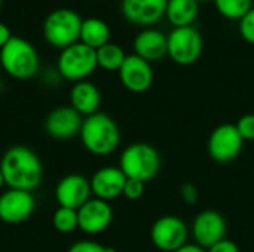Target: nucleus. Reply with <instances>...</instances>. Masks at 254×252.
<instances>
[{
  "mask_svg": "<svg viewBox=\"0 0 254 252\" xmlns=\"http://www.w3.org/2000/svg\"><path fill=\"white\" fill-rule=\"evenodd\" d=\"M79 229L86 235H100L109 229L113 220V209L109 202L91 198L77 209Z\"/></svg>",
  "mask_w": 254,
  "mask_h": 252,
  "instance_id": "obj_16",
  "label": "nucleus"
},
{
  "mask_svg": "<svg viewBox=\"0 0 254 252\" xmlns=\"http://www.w3.org/2000/svg\"><path fill=\"white\" fill-rule=\"evenodd\" d=\"M198 1L201 3V1H214V0H198Z\"/></svg>",
  "mask_w": 254,
  "mask_h": 252,
  "instance_id": "obj_34",
  "label": "nucleus"
},
{
  "mask_svg": "<svg viewBox=\"0 0 254 252\" xmlns=\"http://www.w3.org/2000/svg\"><path fill=\"white\" fill-rule=\"evenodd\" d=\"M95 52H97L98 67L106 70V71H119L124 61L127 59L125 50L119 45L112 43V42L106 43L104 46H101Z\"/></svg>",
  "mask_w": 254,
  "mask_h": 252,
  "instance_id": "obj_22",
  "label": "nucleus"
},
{
  "mask_svg": "<svg viewBox=\"0 0 254 252\" xmlns=\"http://www.w3.org/2000/svg\"><path fill=\"white\" fill-rule=\"evenodd\" d=\"M82 123L83 117L71 105H61L46 116L45 129L55 140H68L80 134Z\"/></svg>",
  "mask_w": 254,
  "mask_h": 252,
  "instance_id": "obj_15",
  "label": "nucleus"
},
{
  "mask_svg": "<svg viewBox=\"0 0 254 252\" xmlns=\"http://www.w3.org/2000/svg\"><path fill=\"white\" fill-rule=\"evenodd\" d=\"M240 34L247 43L254 45V7L240 19Z\"/></svg>",
  "mask_w": 254,
  "mask_h": 252,
  "instance_id": "obj_25",
  "label": "nucleus"
},
{
  "mask_svg": "<svg viewBox=\"0 0 254 252\" xmlns=\"http://www.w3.org/2000/svg\"><path fill=\"white\" fill-rule=\"evenodd\" d=\"M118 73L122 86L132 94H143L149 91L155 79L152 64L135 53L127 55V59Z\"/></svg>",
  "mask_w": 254,
  "mask_h": 252,
  "instance_id": "obj_11",
  "label": "nucleus"
},
{
  "mask_svg": "<svg viewBox=\"0 0 254 252\" xmlns=\"http://www.w3.org/2000/svg\"><path fill=\"white\" fill-rule=\"evenodd\" d=\"M91 181L80 174H68L55 187V199L60 206L79 209L91 199Z\"/></svg>",
  "mask_w": 254,
  "mask_h": 252,
  "instance_id": "obj_14",
  "label": "nucleus"
},
{
  "mask_svg": "<svg viewBox=\"0 0 254 252\" xmlns=\"http://www.w3.org/2000/svg\"><path fill=\"white\" fill-rule=\"evenodd\" d=\"M0 64L7 76L16 80H28L37 74L40 58L28 40L12 36L0 49Z\"/></svg>",
  "mask_w": 254,
  "mask_h": 252,
  "instance_id": "obj_3",
  "label": "nucleus"
},
{
  "mask_svg": "<svg viewBox=\"0 0 254 252\" xmlns=\"http://www.w3.org/2000/svg\"><path fill=\"white\" fill-rule=\"evenodd\" d=\"M3 186H4V178H3V174H1V171H0V190L3 189Z\"/></svg>",
  "mask_w": 254,
  "mask_h": 252,
  "instance_id": "obj_33",
  "label": "nucleus"
},
{
  "mask_svg": "<svg viewBox=\"0 0 254 252\" xmlns=\"http://www.w3.org/2000/svg\"><path fill=\"white\" fill-rule=\"evenodd\" d=\"M237 131L240 132L241 138L244 141H253L254 140V114H244L238 119L235 123Z\"/></svg>",
  "mask_w": 254,
  "mask_h": 252,
  "instance_id": "obj_26",
  "label": "nucleus"
},
{
  "mask_svg": "<svg viewBox=\"0 0 254 252\" xmlns=\"http://www.w3.org/2000/svg\"><path fill=\"white\" fill-rule=\"evenodd\" d=\"M79 137L83 147L94 156H109L121 144L118 123L101 111L83 119Z\"/></svg>",
  "mask_w": 254,
  "mask_h": 252,
  "instance_id": "obj_2",
  "label": "nucleus"
},
{
  "mask_svg": "<svg viewBox=\"0 0 254 252\" xmlns=\"http://www.w3.org/2000/svg\"><path fill=\"white\" fill-rule=\"evenodd\" d=\"M57 68L60 76L68 82L77 83L86 80L98 68L97 52L77 42L60 52Z\"/></svg>",
  "mask_w": 254,
  "mask_h": 252,
  "instance_id": "obj_6",
  "label": "nucleus"
},
{
  "mask_svg": "<svg viewBox=\"0 0 254 252\" xmlns=\"http://www.w3.org/2000/svg\"><path fill=\"white\" fill-rule=\"evenodd\" d=\"M0 171L7 189L33 192L43 178V166L39 156L28 147L13 146L4 151L0 160Z\"/></svg>",
  "mask_w": 254,
  "mask_h": 252,
  "instance_id": "obj_1",
  "label": "nucleus"
},
{
  "mask_svg": "<svg viewBox=\"0 0 254 252\" xmlns=\"http://www.w3.org/2000/svg\"><path fill=\"white\" fill-rule=\"evenodd\" d=\"M188 224L176 215L158 218L150 229L152 244L162 252H174L188 244Z\"/></svg>",
  "mask_w": 254,
  "mask_h": 252,
  "instance_id": "obj_8",
  "label": "nucleus"
},
{
  "mask_svg": "<svg viewBox=\"0 0 254 252\" xmlns=\"http://www.w3.org/2000/svg\"><path fill=\"white\" fill-rule=\"evenodd\" d=\"M180 198L186 205H195L198 202V198H199L196 186L193 183H185L180 187Z\"/></svg>",
  "mask_w": 254,
  "mask_h": 252,
  "instance_id": "obj_29",
  "label": "nucleus"
},
{
  "mask_svg": "<svg viewBox=\"0 0 254 252\" xmlns=\"http://www.w3.org/2000/svg\"><path fill=\"white\" fill-rule=\"evenodd\" d=\"M192 236L195 244L208 250L226 236V220L223 215L213 209L199 212L192 223Z\"/></svg>",
  "mask_w": 254,
  "mask_h": 252,
  "instance_id": "obj_12",
  "label": "nucleus"
},
{
  "mask_svg": "<svg viewBox=\"0 0 254 252\" xmlns=\"http://www.w3.org/2000/svg\"><path fill=\"white\" fill-rule=\"evenodd\" d=\"M52 226L57 232L68 235L79 229V217L77 211L71 208L58 206V209L52 215Z\"/></svg>",
  "mask_w": 254,
  "mask_h": 252,
  "instance_id": "obj_24",
  "label": "nucleus"
},
{
  "mask_svg": "<svg viewBox=\"0 0 254 252\" xmlns=\"http://www.w3.org/2000/svg\"><path fill=\"white\" fill-rule=\"evenodd\" d=\"M199 13L198 0H168L165 18L173 28L190 27L196 21Z\"/></svg>",
  "mask_w": 254,
  "mask_h": 252,
  "instance_id": "obj_20",
  "label": "nucleus"
},
{
  "mask_svg": "<svg viewBox=\"0 0 254 252\" xmlns=\"http://www.w3.org/2000/svg\"><path fill=\"white\" fill-rule=\"evenodd\" d=\"M174 252H207V250L201 248L196 244H186L185 247H182L180 250H177V251Z\"/></svg>",
  "mask_w": 254,
  "mask_h": 252,
  "instance_id": "obj_32",
  "label": "nucleus"
},
{
  "mask_svg": "<svg viewBox=\"0 0 254 252\" xmlns=\"http://www.w3.org/2000/svg\"><path fill=\"white\" fill-rule=\"evenodd\" d=\"M101 104L100 89L89 80H82L70 89V105L83 117L98 113Z\"/></svg>",
  "mask_w": 254,
  "mask_h": 252,
  "instance_id": "obj_19",
  "label": "nucleus"
},
{
  "mask_svg": "<svg viewBox=\"0 0 254 252\" xmlns=\"http://www.w3.org/2000/svg\"><path fill=\"white\" fill-rule=\"evenodd\" d=\"M89 181L92 195L97 199L110 202L124 195L127 177L119 166H104L98 169Z\"/></svg>",
  "mask_w": 254,
  "mask_h": 252,
  "instance_id": "obj_17",
  "label": "nucleus"
},
{
  "mask_svg": "<svg viewBox=\"0 0 254 252\" xmlns=\"http://www.w3.org/2000/svg\"><path fill=\"white\" fill-rule=\"evenodd\" d=\"M244 146V140L235 125L223 123L217 126L208 138V154L219 163H228L238 157Z\"/></svg>",
  "mask_w": 254,
  "mask_h": 252,
  "instance_id": "obj_9",
  "label": "nucleus"
},
{
  "mask_svg": "<svg viewBox=\"0 0 254 252\" xmlns=\"http://www.w3.org/2000/svg\"><path fill=\"white\" fill-rule=\"evenodd\" d=\"M67 252H116L112 248H107L94 241H80L73 244Z\"/></svg>",
  "mask_w": 254,
  "mask_h": 252,
  "instance_id": "obj_28",
  "label": "nucleus"
},
{
  "mask_svg": "<svg viewBox=\"0 0 254 252\" xmlns=\"http://www.w3.org/2000/svg\"><path fill=\"white\" fill-rule=\"evenodd\" d=\"M10 37H12L10 28H9L4 22L0 21V49L10 40Z\"/></svg>",
  "mask_w": 254,
  "mask_h": 252,
  "instance_id": "obj_31",
  "label": "nucleus"
},
{
  "mask_svg": "<svg viewBox=\"0 0 254 252\" xmlns=\"http://www.w3.org/2000/svg\"><path fill=\"white\" fill-rule=\"evenodd\" d=\"M132 46H134L135 55L146 59L147 62H155L167 56L168 40L162 31L153 27H149V28L141 30L135 36Z\"/></svg>",
  "mask_w": 254,
  "mask_h": 252,
  "instance_id": "obj_18",
  "label": "nucleus"
},
{
  "mask_svg": "<svg viewBox=\"0 0 254 252\" xmlns=\"http://www.w3.org/2000/svg\"><path fill=\"white\" fill-rule=\"evenodd\" d=\"M119 168L127 178L147 183L158 175L161 169V156L153 146L147 143H134L121 153Z\"/></svg>",
  "mask_w": 254,
  "mask_h": 252,
  "instance_id": "obj_4",
  "label": "nucleus"
},
{
  "mask_svg": "<svg viewBox=\"0 0 254 252\" xmlns=\"http://www.w3.org/2000/svg\"><path fill=\"white\" fill-rule=\"evenodd\" d=\"M144 186H146V183H143L140 180L127 178L122 196H125L128 201H138L144 195Z\"/></svg>",
  "mask_w": 254,
  "mask_h": 252,
  "instance_id": "obj_27",
  "label": "nucleus"
},
{
  "mask_svg": "<svg viewBox=\"0 0 254 252\" xmlns=\"http://www.w3.org/2000/svg\"><path fill=\"white\" fill-rule=\"evenodd\" d=\"M207 252H240V248H238V245L234 241L225 238L220 242H217L213 247H210L207 250Z\"/></svg>",
  "mask_w": 254,
  "mask_h": 252,
  "instance_id": "obj_30",
  "label": "nucleus"
},
{
  "mask_svg": "<svg viewBox=\"0 0 254 252\" xmlns=\"http://www.w3.org/2000/svg\"><path fill=\"white\" fill-rule=\"evenodd\" d=\"M0 7H1V0H0Z\"/></svg>",
  "mask_w": 254,
  "mask_h": 252,
  "instance_id": "obj_35",
  "label": "nucleus"
},
{
  "mask_svg": "<svg viewBox=\"0 0 254 252\" xmlns=\"http://www.w3.org/2000/svg\"><path fill=\"white\" fill-rule=\"evenodd\" d=\"M168 0H122L121 10L124 18L138 27H153L165 18Z\"/></svg>",
  "mask_w": 254,
  "mask_h": 252,
  "instance_id": "obj_13",
  "label": "nucleus"
},
{
  "mask_svg": "<svg viewBox=\"0 0 254 252\" xmlns=\"http://www.w3.org/2000/svg\"><path fill=\"white\" fill-rule=\"evenodd\" d=\"M82 21L77 12L68 7H58L45 18L43 37L52 48L63 50L79 42Z\"/></svg>",
  "mask_w": 254,
  "mask_h": 252,
  "instance_id": "obj_5",
  "label": "nucleus"
},
{
  "mask_svg": "<svg viewBox=\"0 0 254 252\" xmlns=\"http://www.w3.org/2000/svg\"><path fill=\"white\" fill-rule=\"evenodd\" d=\"M36 209V199L31 192L7 189L0 195V220L6 224L27 221Z\"/></svg>",
  "mask_w": 254,
  "mask_h": 252,
  "instance_id": "obj_10",
  "label": "nucleus"
},
{
  "mask_svg": "<svg viewBox=\"0 0 254 252\" xmlns=\"http://www.w3.org/2000/svg\"><path fill=\"white\" fill-rule=\"evenodd\" d=\"M216 10L226 19L240 21L254 7V0H214Z\"/></svg>",
  "mask_w": 254,
  "mask_h": 252,
  "instance_id": "obj_23",
  "label": "nucleus"
},
{
  "mask_svg": "<svg viewBox=\"0 0 254 252\" xmlns=\"http://www.w3.org/2000/svg\"><path fill=\"white\" fill-rule=\"evenodd\" d=\"M79 42L97 50L110 42V27L100 18H85L82 21Z\"/></svg>",
  "mask_w": 254,
  "mask_h": 252,
  "instance_id": "obj_21",
  "label": "nucleus"
},
{
  "mask_svg": "<svg viewBox=\"0 0 254 252\" xmlns=\"http://www.w3.org/2000/svg\"><path fill=\"white\" fill-rule=\"evenodd\" d=\"M168 50L167 56L171 58L179 65H192L195 64L204 50V39L199 30L193 25L173 28L167 36Z\"/></svg>",
  "mask_w": 254,
  "mask_h": 252,
  "instance_id": "obj_7",
  "label": "nucleus"
}]
</instances>
